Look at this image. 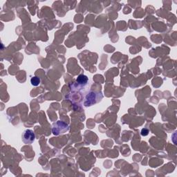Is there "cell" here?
I'll use <instances>...</instances> for the list:
<instances>
[{
	"instance_id": "1",
	"label": "cell",
	"mask_w": 177,
	"mask_h": 177,
	"mask_svg": "<svg viewBox=\"0 0 177 177\" xmlns=\"http://www.w3.org/2000/svg\"><path fill=\"white\" fill-rule=\"evenodd\" d=\"M69 130V126L64 122L58 121L56 123H54L53 126L52 132L53 134L59 135L60 134H64Z\"/></svg>"
},
{
	"instance_id": "4",
	"label": "cell",
	"mask_w": 177,
	"mask_h": 177,
	"mask_svg": "<svg viewBox=\"0 0 177 177\" xmlns=\"http://www.w3.org/2000/svg\"><path fill=\"white\" fill-rule=\"evenodd\" d=\"M30 83L33 86L37 87L40 84V79L37 76H34L30 79Z\"/></svg>"
},
{
	"instance_id": "3",
	"label": "cell",
	"mask_w": 177,
	"mask_h": 177,
	"mask_svg": "<svg viewBox=\"0 0 177 177\" xmlns=\"http://www.w3.org/2000/svg\"><path fill=\"white\" fill-rule=\"evenodd\" d=\"M89 78L88 77L85 75H83V74H81L78 76V78L76 79V83L78 85L81 87H84L86 86L87 83H88Z\"/></svg>"
},
{
	"instance_id": "5",
	"label": "cell",
	"mask_w": 177,
	"mask_h": 177,
	"mask_svg": "<svg viewBox=\"0 0 177 177\" xmlns=\"http://www.w3.org/2000/svg\"><path fill=\"white\" fill-rule=\"evenodd\" d=\"M149 134V131L147 129H143L141 131V135L143 136H147Z\"/></svg>"
},
{
	"instance_id": "2",
	"label": "cell",
	"mask_w": 177,
	"mask_h": 177,
	"mask_svg": "<svg viewBox=\"0 0 177 177\" xmlns=\"http://www.w3.org/2000/svg\"><path fill=\"white\" fill-rule=\"evenodd\" d=\"M35 135L32 129H26L24 131L22 135V140L24 144H32L35 140Z\"/></svg>"
}]
</instances>
